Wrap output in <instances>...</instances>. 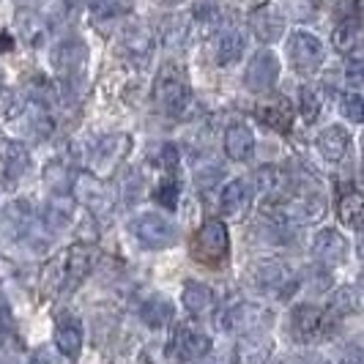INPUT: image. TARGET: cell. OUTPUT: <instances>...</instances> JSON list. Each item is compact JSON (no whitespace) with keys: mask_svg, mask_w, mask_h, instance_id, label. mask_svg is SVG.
I'll return each mask as SVG.
<instances>
[{"mask_svg":"<svg viewBox=\"0 0 364 364\" xmlns=\"http://www.w3.org/2000/svg\"><path fill=\"white\" fill-rule=\"evenodd\" d=\"M154 99L167 118H176V121H183L189 118L192 112V88L189 82L183 80L176 69H164L159 77H156V85H154Z\"/></svg>","mask_w":364,"mask_h":364,"instance_id":"1","label":"cell"},{"mask_svg":"<svg viewBox=\"0 0 364 364\" xmlns=\"http://www.w3.org/2000/svg\"><path fill=\"white\" fill-rule=\"evenodd\" d=\"M192 255L205 266H219L230 255V233L225 228V222L208 219L198 228V233L192 238Z\"/></svg>","mask_w":364,"mask_h":364,"instance_id":"2","label":"cell"},{"mask_svg":"<svg viewBox=\"0 0 364 364\" xmlns=\"http://www.w3.org/2000/svg\"><path fill=\"white\" fill-rule=\"evenodd\" d=\"M337 326V318H331L323 307L315 304H299L291 312V334L299 343H318L328 337Z\"/></svg>","mask_w":364,"mask_h":364,"instance_id":"3","label":"cell"},{"mask_svg":"<svg viewBox=\"0 0 364 364\" xmlns=\"http://www.w3.org/2000/svg\"><path fill=\"white\" fill-rule=\"evenodd\" d=\"M272 326V312L252 301H238L222 318V328L236 337H255L257 331H266Z\"/></svg>","mask_w":364,"mask_h":364,"instance_id":"4","label":"cell"},{"mask_svg":"<svg viewBox=\"0 0 364 364\" xmlns=\"http://www.w3.org/2000/svg\"><path fill=\"white\" fill-rule=\"evenodd\" d=\"M132 236L137 238L146 250H167L170 244H176V228L173 222L162 214H154V211H146L140 217L132 219L129 225Z\"/></svg>","mask_w":364,"mask_h":364,"instance_id":"5","label":"cell"},{"mask_svg":"<svg viewBox=\"0 0 364 364\" xmlns=\"http://www.w3.org/2000/svg\"><path fill=\"white\" fill-rule=\"evenodd\" d=\"M252 279H255V285L260 291L272 293L277 299H288L296 291V285H299V279H296L291 266L288 263H279V260L260 263L255 269V274H252Z\"/></svg>","mask_w":364,"mask_h":364,"instance_id":"6","label":"cell"},{"mask_svg":"<svg viewBox=\"0 0 364 364\" xmlns=\"http://www.w3.org/2000/svg\"><path fill=\"white\" fill-rule=\"evenodd\" d=\"M288 55H291L293 66L299 69V74H312L323 66L326 47L318 36H312L307 31H299L288 44Z\"/></svg>","mask_w":364,"mask_h":364,"instance_id":"7","label":"cell"},{"mask_svg":"<svg viewBox=\"0 0 364 364\" xmlns=\"http://www.w3.org/2000/svg\"><path fill=\"white\" fill-rule=\"evenodd\" d=\"M277 80H279V60H277V55L269 53V50L257 53L255 58L250 60L247 72H244L247 88L255 93H269L274 85H277Z\"/></svg>","mask_w":364,"mask_h":364,"instance_id":"8","label":"cell"},{"mask_svg":"<svg viewBox=\"0 0 364 364\" xmlns=\"http://www.w3.org/2000/svg\"><path fill=\"white\" fill-rule=\"evenodd\" d=\"M312 257L323 266V269H337L348 260V241L343 233L337 230H321L318 236L312 238Z\"/></svg>","mask_w":364,"mask_h":364,"instance_id":"9","label":"cell"},{"mask_svg":"<svg viewBox=\"0 0 364 364\" xmlns=\"http://www.w3.org/2000/svg\"><path fill=\"white\" fill-rule=\"evenodd\" d=\"M77 195H80L82 205H85L91 214H96L99 219L109 217L112 208H115L112 192H109L107 186L99 181L96 176H80V178H77Z\"/></svg>","mask_w":364,"mask_h":364,"instance_id":"10","label":"cell"},{"mask_svg":"<svg viewBox=\"0 0 364 364\" xmlns=\"http://www.w3.org/2000/svg\"><path fill=\"white\" fill-rule=\"evenodd\" d=\"M88 60V47L80 38H63L53 50V66L60 77H74L85 69Z\"/></svg>","mask_w":364,"mask_h":364,"instance_id":"11","label":"cell"},{"mask_svg":"<svg viewBox=\"0 0 364 364\" xmlns=\"http://www.w3.org/2000/svg\"><path fill=\"white\" fill-rule=\"evenodd\" d=\"M208 350H211V340L200 331H192V328H178L173 343L167 346V353L181 359V362H198Z\"/></svg>","mask_w":364,"mask_h":364,"instance_id":"12","label":"cell"},{"mask_svg":"<svg viewBox=\"0 0 364 364\" xmlns=\"http://www.w3.org/2000/svg\"><path fill=\"white\" fill-rule=\"evenodd\" d=\"M250 28H252V33L257 36V41H263V44H274V41H279V36L285 33V19L282 14L274 9V6H257L255 11L250 14Z\"/></svg>","mask_w":364,"mask_h":364,"instance_id":"13","label":"cell"},{"mask_svg":"<svg viewBox=\"0 0 364 364\" xmlns=\"http://www.w3.org/2000/svg\"><path fill=\"white\" fill-rule=\"evenodd\" d=\"M225 154L233 162H250L255 156V132L247 124H230L225 132Z\"/></svg>","mask_w":364,"mask_h":364,"instance_id":"14","label":"cell"},{"mask_svg":"<svg viewBox=\"0 0 364 364\" xmlns=\"http://www.w3.org/2000/svg\"><path fill=\"white\" fill-rule=\"evenodd\" d=\"M181 301L186 312L192 315V318H211L214 310H217V296L214 291L208 288V285H203V282H186L183 285V293H181Z\"/></svg>","mask_w":364,"mask_h":364,"instance_id":"15","label":"cell"},{"mask_svg":"<svg viewBox=\"0 0 364 364\" xmlns=\"http://www.w3.org/2000/svg\"><path fill=\"white\" fill-rule=\"evenodd\" d=\"M244 55V36L236 28L222 25L214 36V63L217 66H233Z\"/></svg>","mask_w":364,"mask_h":364,"instance_id":"16","label":"cell"},{"mask_svg":"<svg viewBox=\"0 0 364 364\" xmlns=\"http://www.w3.org/2000/svg\"><path fill=\"white\" fill-rule=\"evenodd\" d=\"M129 148H132V137L129 134H109L102 143H96L91 159L99 170H112L129 154Z\"/></svg>","mask_w":364,"mask_h":364,"instance_id":"17","label":"cell"},{"mask_svg":"<svg viewBox=\"0 0 364 364\" xmlns=\"http://www.w3.org/2000/svg\"><path fill=\"white\" fill-rule=\"evenodd\" d=\"M96 260H99V250L93 244H74L63 260V274L74 282H80L93 272Z\"/></svg>","mask_w":364,"mask_h":364,"instance_id":"18","label":"cell"},{"mask_svg":"<svg viewBox=\"0 0 364 364\" xmlns=\"http://www.w3.org/2000/svg\"><path fill=\"white\" fill-rule=\"evenodd\" d=\"M250 203H252V186L244 178L230 181L222 189V195H219V208H222L225 217H244Z\"/></svg>","mask_w":364,"mask_h":364,"instance_id":"19","label":"cell"},{"mask_svg":"<svg viewBox=\"0 0 364 364\" xmlns=\"http://www.w3.org/2000/svg\"><path fill=\"white\" fill-rule=\"evenodd\" d=\"M331 44H334V50H340V55H346L348 60H353L356 66L362 63V28H359V22L346 19L343 25H337L334 33H331Z\"/></svg>","mask_w":364,"mask_h":364,"instance_id":"20","label":"cell"},{"mask_svg":"<svg viewBox=\"0 0 364 364\" xmlns=\"http://www.w3.org/2000/svg\"><path fill=\"white\" fill-rule=\"evenodd\" d=\"M318 151L326 162H343L350 154V134L343 127H326L318 134Z\"/></svg>","mask_w":364,"mask_h":364,"instance_id":"21","label":"cell"},{"mask_svg":"<svg viewBox=\"0 0 364 364\" xmlns=\"http://www.w3.org/2000/svg\"><path fill=\"white\" fill-rule=\"evenodd\" d=\"M257 118L266 124V127H272L274 132H291L293 127V107L288 105V99H272V102H263L260 107L255 109Z\"/></svg>","mask_w":364,"mask_h":364,"instance_id":"22","label":"cell"},{"mask_svg":"<svg viewBox=\"0 0 364 364\" xmlns=\"http://www.w3.org/2000/svg\"><path fill=\"white\" fill-rule=\"evenodd\" d=\"M28 167H31V154L22 143H6L3 146V176H6V181H19Z\"/></svg>","mask_w":364,"mask_h":364,"instance_id":"23","label":"cell"},{"mask_svg":"<svg viewBox=\"0 0 364 364\" xmlns=\"http://www.w3.org/2000/svg\"><path fill=\"white\" fill-rule=\"evenodd\" d=\"M269 356H272V346L266 340H255V337L238 340L236 350H233L236 364H266Z\"/></svg>","mask_w":364,"mask_h":364,"instance_id":"24","label":"cell"},{"mask_svg":"<svg viewBox=\"0 0 364 364\" xmlns=\"http://www.w3.org/2000/svg\"><path fill=\"white\" fill-rule=\"evenodd\" d=\"M55 346H58V350H60L66 359H77V356L82 353V328L77 326L74 321L60 323L58 331H55Z\"/></svg>","mask_w":364,"mask_h":364,"instance_id":"25","label":"cell"},{"mask_svg":"<svg viewBox=\"0 0 364 364\" xmlns=\"http://www.w3.org/2000/svg\"><path fill=\"white\" fill-rule=\"evenodd\" d=\"M340 219L346 222V228H350V230H362L364 198L359 189H346V195L340 198Z\"/></svg>","mask_w":364,"mask_h":364,"instance_id":"26","label":"cell"},{"mask_svg":"<svg viewBox=\"0 0 364 364\" xmlns=\"http://www.w3.org/2000/svg\"><path fill=\"white\" fill-rule=\"evenodd\" d=\"M140 315H143V321H146L151 328H162L173 321V304H170L164 296L156 293V296H151L146 304H143Z\"/></svg>","mask_w":364,"mask_h":364,"instance_id":"27","label":"cell"},{"mask_svg":"<svg viewBox=\"0 0 364 364\" xmlns=\"http://www.w3.org/2000/svg\"><path fill=\"white\" fill-rule=\"evenodd\" d=\"M151 36L143 33V31H127L124 33V50H127L129 58H140V60H146L151 58Z\"/></svg>","mask_w":364,"mask_h":364,"instance_id":"28","label":"cell"},{"mask_svg":"<svg viewBox=\"0 0 364 364\" xmlns=\"http://www.w3.org/2000/svg\"><path fill=\"white\" fill-rule=\"evenodd\" d=\"M91 17L96 25H107L112 19H121L124 17V3L121 0H96Z\"/></svg>","mask_w":364,"mask_h":364,"instance_id":"29","label":"cell"},{"mask_svg":"<svg viewBox=\"0 0 364 364\" xmlns=\"http://www.w3.org/2000/svg\"><path fill=\"white\" fill-rule=\"evenodd\" d=\"M299 107H301V115H304V121H318V115H321V107H323V102H321V96L312 91V88H301L299 91Z\"/></svg>","mask_w":364,"mask_h":364,"instance_id":"30","label":"cell"},{"mask_svg":"<svg viewBox=\"0 0 364 364\" xmlns=\"http://www.w3.org/2000/svg\"><path fill=\"white\" fill-rule=\"evenodd\" d=\"M178 195H181V186H178L176 178H164V181L156 186V192H154L156 203L164 205V208H170V211L178 205Z\"/></svg>","mask_w":364,"mask_h":364,"instance_id":"31","label":"cell"},{"mask_svg":"<svg viewBox=\"0 0 364 364\" xmlns=\"http://www.w3.org/2000/svg\"><path fill=\"white\" fill-rule=\"evenodd\" d=\"M340 109H343V115H346L350 124H359V121H362V115H364L362 93H359V91H346Z\"/></svg>","mask_w":364,"mask_h":364,"instance_id":"32","label":"cell"},{"mask_svg":"<svg viewBox=\"0 0 364 364\" xmlns=\"http://www.w3.org/2000/svg\"><path fill=\"white\" fill-rule=\"evenodd\" d=\"M11 50H14V36L0 31V53H11Z\"/></svg>","mask_w":364,"mask_h":364,"instance_id":"33","label":"cell"},{"mask_svg":"<svg viewBox=\"0 0 364 364\" xmlns=\"http://www.w3.org/2000/svg\"><path fill=\"white\" fill-rule=\"evenodd\" d=\"M277 364H299V362H296V359H279Z\"/></svg>","mask_w":364,"mask_h":364,"instance_id":"34","label":"cell"},{"mask_svg":"<svg viewBox=\"0 0 364 364\" xmlns=\"http://www.w3.org/2000/svg\"><path fill=\"white\" fill-rule=\"evenodd\" d=\"M164 3H176V0H164Z\"/></svg>","mask_w":364,"mask_h":364,"instance_id":"35","label":"cell"}]
</instances>
